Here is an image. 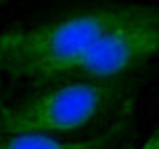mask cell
<instances>
[{"label":"cell","instance_id":"cell-1","mask_svg":"<svg viewBox=\"0 0 159 149\" xmlns=\"http://www.w3.org/2000/svg\"><path fill=\"white\" fill-rule=\"evenodd\" d=\"M139 8L137 2H103L70 10L44 24L4 32L0 36V78L32 88L56 84L98 38Z\"/></svg>","mask_w":159,"mask_h":149},{"label":"cell","instance_id":"cell-2","mask_svg":"<svg viewBox=\"0 0 159 149\" xmlns=\"http://www.w3.org/2000/svg\"><path fill=\"white\" fill-rule=\"evenodd\" d=\"M141 82L135 78L84 82L66 79L32 92L0 107V133H44L78 137L103 131L131 117Z\"/></svg>","mask_w":159,"mask_h":149},{"label":"cell","instance_id":"cell-3","mask_svg":"<svg viewBox=\"0 0 159 149\" xmlns=\"http://www.w3.org/2000/svg\"><path fill=\"white\" fill-rule=\"evenodd\" d=\"M159 54V6L141 4L133 16L109 28L78 62H74L60 82H109L121 79Z\"/></svg>","mask_w":159,"mask_h":149},{"label":"cell","instance_id":"cell-4","mask_svg":"<svg viewBox=\"0 0 159 149\" xmlns=\"http://www.w3.org/2000/svg\"><path fill=\"white\" fill-rule=\"evenodd\" d=\"M129 119L86 137H56L44 133H0V149H117L123 141Z\"/></svg>","mask_w":159,"mask_h":149},{"label":"cell","instance_id":"cell-5","mask_svg":"<svg viewBox=\"0 0 159 149\" xmlns=\"http://www.w3.org/2000/svg\"><path fill=\"white\" fill-rule=\"evenodd\" d=\"M131 149H159V125L153 129L143 141H139L137 145H133Z\"/></svg>","mask_w":159,"mask_h":149},{"label":"cell","instance_id":"cell-6","mask_svg":"<svg viewBox=\"0 0 159 149\" xmlns=\"http://www.w3.org/2000/svg\"><path fill=\"white\" fill-rule=\"evenodd\" d=\"M4 2H8V0H0V4H4Z\"/></svg>","mask_w":159,"mask_h":149},{"label":"cell","instance_id":"cell-7","mask_svg":"<svg viewBox=\"0 0 159 149\" xmlns=\"http://www.w3.org/2000/svg\"><path fill=\"white\" fill-rule=\"evenodd\" d=\"M0 79H2V78H0Z\"/></svg>","mask_w":159,"mask_h":149}]
</instances>
